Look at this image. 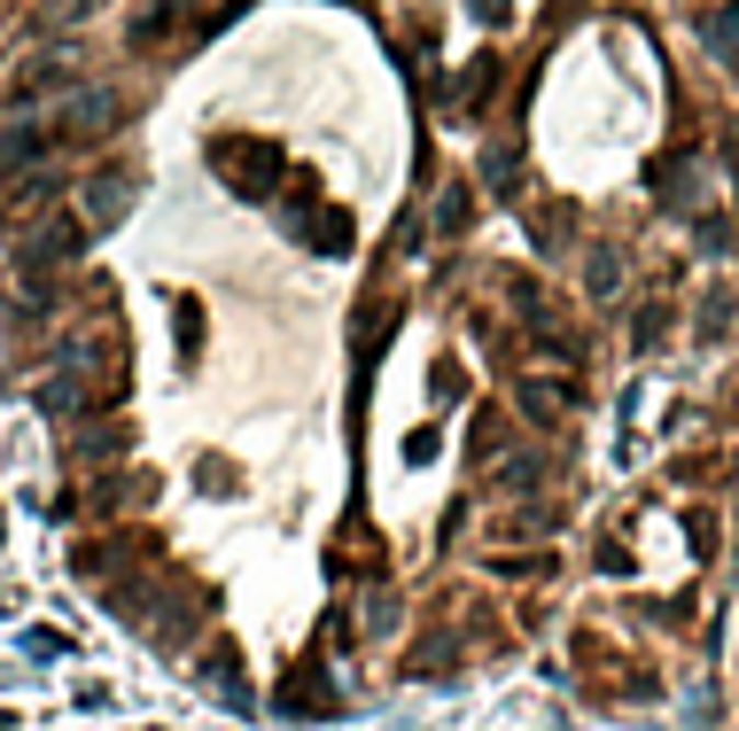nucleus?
Masks as SVG:
<instances>
[{"instance_id":"nucleus-1","label":"nucleus","mask_w":739,"mask_h":731,"mask_svg":"<svg viewBox=\"0 0 739 731\" xmlns=\"http://www.w3.org/2000/svg\"><path fill=\"white\" fill-rule=\"evenodd\" d=\"M125 203H133V179H125V171H102L94 188H87V218H94V226H117Z\"/></svg>"},{"instance_id":"nucleus-2","label":"nucleus","mask_w":739,"mask_h":731,"mask_svg":"<svg viewBox=\"0 0 739 731\" xmlns=\"http://www.w3.org/2000/svg\"><path fill=\"white\" fill-rule=\"evenodd\" d=\"M724 327H731V296L716 289V296H708V312H701V335H724Z\"/></svg>"},{"instance_id":"nucleus-3","label":"nucleus","mask_w":739,"mask_h":731,"mask_svg":"<svg viewBox=\"0 0 739 731\" xmlns=\"http://www.w3.org/2000/svg\"><path fill=\"white\" fill-rule=\"evenodd\" d=\"M475 16H490V24H499V16H507V0H475Z\"/></svg>"}]
</instances>
